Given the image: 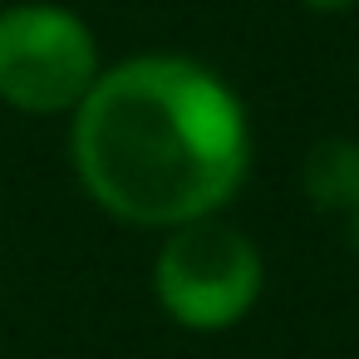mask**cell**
<instances>
[{"label": "cell", "instance_id": "3", "mask_svg": "<svg viewBox=\"0 0 359 359\" xmlns=\"http://www.w3.org/2000/svg\"><path fill=\"white\" fill-rule=\"evenodd\" d=\"M104 74L94 30L50 0L0 11V99L30 118L74 114Z\"/></svg>", "mask_w": 359, "mask_h": 359}, {"label": "cell", "instance_id": "5", "mask_svg": "<svg viewBox=\"0 0 359 359\" xmlns=\"http://www.w3.org/2000/svg\"><path fill=\"white\" fill-rule=\"evenodd\" d=\"M305 11H315V15H339V11H349V6H359V0H300Z\"/></svg>", "mask_w": 359, "mask_h": 359}, {"label": "cell", "instance_id": "6", "mask_svg": "<svg viewBox=\"0 0 359 359\" xmlns=\"http://www.w3.org/2000/svg\"><path fill=\"white\" fill-rule=\"evenodd\" d=\"M344 222H349V241H354V251H359V207H354Z\"/></svg>", "mask_w": 359, "mask_h": 359}, {"label": "cell", "instance_id": "4", "mask_svg": "<svg viewBox=\"0 0 359 359\" xmlns=\"http://www.w3.org/2000/svg\"><path fill=\"white\" fill-rule=\"evenodd\" d=\"M300 187L315 212L349 217L359 207V143L354 138H320L300 163Z\"/></svg>", "mask_w": 359, "mask_h": 359}, {"label": "cell", "instance_id": "1", "mask_svg": "<svg viewBox=\"0 0 359 359\" xmlns=\"http://www.w3.org/2000/svg\"><path fill=\"white\" fill-rule=\"evenodd\" d=\"M69 163L114 222L172 231L217 217L251 172L241 94L187 55L109 65L69 114Z\"/></svg>", "mask_w": 359, "mask_h": 359}, {"label": "cell", "instance_id": "2", "mask_svg": "<svg viewBox=\"0 0 359 359\" xmlns=\"http://www.w3.org/2000/svg\"><path fill=\"white\" fill-rule=\"evenodd\" d=\"M261 290H266L261 246L222 217L172 226L153 256V295L163 315L192 334H222L241 325L256 310Z\"/></svg>", "mask_w": 359, "mask_h": 359}]
</instances>
